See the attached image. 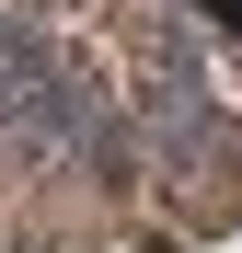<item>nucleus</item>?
Instances as JSON below:
<instances>
[{"mask_svg": "<svg viewBox=\"0 0 242 253\" xmlns=\"http://www.w3.org/2000/svg\"><path fill=\"white\" fill-rule=\"evenodd\" d=\"M219 12H242V0H219Z\"/></svg>", "mask_w": 242, "mask_h": 253, "instance_id": "obj_1", "label": "nucleus"}]
</instances>
